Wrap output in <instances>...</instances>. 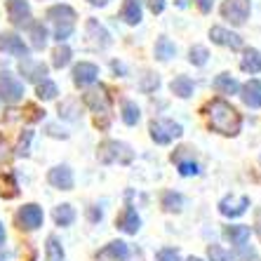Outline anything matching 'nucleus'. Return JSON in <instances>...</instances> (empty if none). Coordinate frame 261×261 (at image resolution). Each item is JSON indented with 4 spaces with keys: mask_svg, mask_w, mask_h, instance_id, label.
<instances>
[{
    "mask_svg": "<svg viewBox=\"0 0 261 261\" xmlns=\"http://www.w3.org/2000/svg\"><path fill=\"white\" fill-rule=\"evenodd\" d=\"M99 256H111V259H116V261H122V259H127V245L120 243V240H116V243H111L106 245V247L99 252Z\"/></svg>",
    "mask_w": 261,
    "mask_h": 261,
    "instance_id": "393cba45",
    "label": "nucleus"
},
{
    "mask_svg": "<svg viewBox=\"0 0 261 261\" xmlns=\"http://www.w3.org/2000/svg\"><path fill=\"white\" fill-rule=\"evenodd\" d=\"M68 61H71V49H68V45H61L55 49V55H52V66L55 68H64L68 66Z\"/></svg>",
    "mask_w": 261,
    "mask_h": 261,
    "instance_id": "7c9ffc66",
    "label": "nucleus"
},
{
    "mask_svg": "<svg viewBox=\"0 0 261 261\" xmlns=\"http://www.w3.org/2000/svg\"><path fill=\"white\" fill-rule=\"evenodd\" d=\"M83 101L90 106L94 113H97V125L101 129H106L111 125V94L106 92V87L99 85L97 90L85 92Z\"/></svg>",
    "mask_w": 261,
    "mask_h": 261,
    "instance_id": "7ed1b4c3",
    "label": "nucleus"
},
{
    "mask_svg": "<svg viewBox=\"0 0 261 261\" xmlns=\"http://www.w3.org/2000/svg\"><path fill=\"white\" fill-rule=\"evenodd\" d=\"M210 38H212V43L221 45V47H231V49L243 47V38L228 29H221V26H214V29L210 31Z\"/></svg>",
    "mask_w": 261,
    "mask_h": 261,
    "instance_id": "f8f14e48",
    "label": "nucleus"
},
{
    "mask_svg": "<svg viewBox=\"0 0 261 261\" xmlns=\"http://www.w3.org/2000/svg\"><path fill=\"white\" fill-rule=\"evenodd\" d=\"M212 85H214V90H217L219 94H238V90H240L238 80L231 78L228 73H221V75H217Z\"/></svg>",
    "mask_w": 261,
    "mask_h": 261,
    "instance_id": "412c9836",
    "label": "nucleus"
},
{
    "mask_svg": "<svg viewBox=\"0 0 261 261\" xmlns=\"http://www.w3.org/2000/svg\"><path fill=\"white\" fill-rule=\"evenodd\" d=\"M243 101L247 103L249 109H261V83L259 80H249L247 85L243 87Z\"/></svg>",
    "mask_w": 261,
    "mask_h": 261,
    "instance_id": "a211bd4d",
    "label": "nucleus"
},
{
    "mask_svg": "<svg viewBox=\"0 0 261 261\" xmlns=\"http://www.w3.org/2000/svg\"><path fill=\"white\" fill-rule=\"evenodd\" d=\"M139 226H141V219H139V214H137V210H134V207H125L120 219H118V228L129 233V236H134V233L139 231Z\"/></svg>",
    "mask_w": 261,
    "mask_h": 261,
    "instance_id": "dca6fc26",
    "label": "nucleus"
},
{
    "mask_svg": "<svg viewBox=\"0 0 261 261\" xmlns=\"http://www.w3.org/2000/svg\"><path fill=\"white\" fill-rule=\"evenodd\" d=\"M19 71H21V75H24L26 80H31V83H40V80H45V75H47V66H45L43 61H33V59H29V57H24V61L19 64Z\"/></svg>",
    "mask_w": 261,
    "mask_h": 261,
    "instance_id": "ddd939ff",
    "label": "nucleus"
},
{
    "mask_svg": "<svg viewBox=\"0 0 261 261\" xmlns=\"http://www.w3.org/2000/svg\"><path fill=\"white\" fill-rule=\"evenodd\" d=\"M3 243H5V226L0 224V245H3Z\"/></svg>",
    "mask_w": 261,
    "mask_h": 261,
    "instance_id": "a19ab883",
    "label": "nucleus"
},
{
    "mask_svg": "<svg viewBox=\"0 0 261 261\" xmlns=\"http://www.w3.org/2000/svg\"><path fill=\"white\" fill-rule=\"evenodd\" d=\"M186 261H200V259H195V256H191V259H186Z\"/></svg>",
    "mask_w": 261,
    "mask_h": 261,
    "instance_id": "79ce46f5",
    "label": "nucleus"
},
{
    "mask_svg": "<svg viewBox=\"0 0 261 261\" xmlns=\"http://www.w3.org/2000/svg\"><path fill=\"white\" fill-rule=\"evenodd\" d=\"M176 165H179V174H181V176H195L198 172H200V170H198V165L191 163V160H186V163H184V160H179Z\"/></svg>",
    "mask_w": 261,
    "mask_h": 261,
    "instance_id": "f704fd0d",
    "label": "nucleus"
},
{
    "mask_svg": "<svg viewBox=\"0 0 261 261\" xmlns=\"http://www.w3.org/2000/svg\"><path fill=\"white\" fill-rule=\"evenodd\" d=\"M249 10H252V3H249V0H224L221 17H224L226 21H231L233 26H243L249 17Z\"/></svg>",
    "mask_w": 261,
    "mask_h": 261,
    "instance_id": "423d86ee",
    "label": "nucleus"
},
{
    "mask_svg": "<svg viewBox=\"0 0 261 261\" xmlns=\"http://www.w3.org/2000/svg\"><path fill=\"white\" fill-rule=\"evenodd\" d=\"M146 5H148V10L153 14H160L165 10V0H146Z\"/></svg>",
    "mask_w": 261,
    "mask_h": 261,
    "instance_id": "e433bc0d",
    "label": "nucleus"
},
{
    "mask_svg": "<svg viewBox=\"0 0 261 261\" xmlns=\"http://www.w3.org/2000/svg\"><path fill=\"white\" fill-rule=\"evenodd\" d=\"M99 75V68L90 61H80L78 66L73 68V83L78 87H85V85H92Z\"/></svg>",
    "mask_w": 261,
    "mask_h": 261,
    "instance_id": "4468645a",
    "label": "nucleus"
},
{
    "mask_svg": "<svg viewBox=\"0 0 261 261\" xmlns=\"http://www.w3.org/2000/svg\"><path fill=\"white\" fill-rule=\"evenodd\" d=\"M122 19L125 24L137 26L141 21V0H125L122 5Z\"/></svg>",
    "mask_w": 261,
    "mask_h": 261,
    "instance_id": "aec40b11",
    "label": "nucleus"
},
{
    "mask_svg": "<svg viewBox=\"0 0 261 261\" xmlns=\"http://www.w3.org/2000/svg\"><path fill=\"white\" fill-rule=\"evenodd\" d=\"M207 256L210 261H236V256L231 252H226L224 247H219V245H210L207 247Z\"/></svg>",
    "mask_w": 261,
    "mask_h": 261,
    "instance_id": "72a5a7b5",
    "label": "nucleus"
},
{
    "mask_svg": "<svg viewBox=\"0 0 261 261\" xmlns=\"http://www.w3.org/2000/svg\"><path fill=\"white\" fill-rule=\"evenodd\" d=\"M240 68L245 73H261V52L259 49H247L240 61Z\"/></svg>",
    "mask_w": 261,
    "mask_h": 261,
    "instance_id": "4be33fe9",
    "label": "nucleus"
},
{
    "mask_svg": "<svg viewBox=\"0 0 261 261\" xmlns=\"http://www.w3.org/2000/svg\"><path fill=\"white\" fill-rule=\"evenodd\" d=\"M155 261H179V252L174 247H165L155 254Z\"/></svg>",
    "mask_w": 261,
    "mask_h": 261,
    "instance_id": "c9c22d12",
    "label": "nucleus"
},
{
    "mask_svg": "<svg viewBox=\"0 0 261 261\" xmlns=\"http://www.w3.org/2000/svg\"><path fill=\"white\" fill-rule=\"evenodd\" d=\"M55 221H57V226H71L75 221V210L71 205L55 207Z\"/></svg>",
    "mask_w": 261,
    "mask_h": 261,
    "instance_id": "bb28decb",
    "label": "nucleus"
},
{
    "mask_svg": "<svg viewBox=\"0 0 261 261\" xmlns=\"http://www.w3.org/2000/svg\"><path fill=\"white\" fill-rule=\"evenodd\" d=\"M181 134H184V127L174 120H153L151 122V139L160 146L179 139Z\"/></svg>",
    "mask_w": 261,
    "mask_h": 261,
    "instance_id": "39448f33",
    "label": "nucleus"
},
{
    "mask_svg": "<svg viewBox=\"0 0 261 261\" xmlns=\"http://www.w3.org/2000/svg\"><path fill=\"white\" fill-rule=\"evenodd\" d=\"M87 3H90V5H97V7H103L109 0H87Z\"/></svg>",
    "mask_w": 261,
    "mask_h": 261,
    "instance_id": "ea45409f",
    "label": "nucleus"
},
{
    "mask_svg": "<svg viewBox=\"0 0 261 261\" xmlns=\"http://www.w3.org/2000/svg\"><path fill=\"white\" fill-rule=\"evenodd\" d=\"M224 236L231 240L233 245L243 247L245 243L249 240V226H243V224H236V226H226L224 228Z\"/></svg>",
    "mask_w": 261,
    "mask_h": 261,
    "instance_id": "6ab92c4d",
    "label": "nucleus"
},
{
    "mask_svg": "<svg viewBox=\"0 0 261 261\" xmlns=\"http://www.w3.org/2000/svg\"><path fill=\"white\" fill-rule=\"evenodd\" d=\"M195 5L200 7V12H202V14H207L210 10H212V0H195Z\"/></svg>",
    "mask_w": 261,
    "mask_h": 261,
    "instance_id": "4c0bfd02",
    "label": "nucleus"
},
{
    "mask_svg": "<svg viewBox=\"0 0 261 261\" xmlns=\"http://www.w3.org/2000/svg\"><path fill=\"white\" fill-rule=\"evenodd\" d=\"M247 207H249V198L247 195H231V198H224V200L219 202V212L224 214V217H240V214L247 212Z\"/></svg>",
    "mask_w": 261,
    "mask_h": 261,
    "instance_id": "9b49d317",
    "label": "nucleus"
},
{
    "mask_svg": "<svg viewBox=\"0 0 261 261\" xmlns=\"http://www.w3.org/2000/svg\"><path fill=\"white\" fill-rule=\"evenodd\" d=\"M0 52H7L12 57H29V45L17 33H0Z\"/></svg>",
    "mask_w": 261,
    "mask_h": 261,
    "instance_id": "9d476101",
    "label": "nucleus"
},
{
    "mask_svg": "<svg viewBox=\"0 0 261 261\" xmlns=\"http://www.w3.org/2000/svg\"><path fill=\"white\" fill-rule=\"evenodd\" d=\"M181 205H184L181 195L174 193V191H167V193L163 195V207L167 212H181Z\"/></svg>",
    "mask_w": 261,
    "mask_h": 261,
    "instance_id": "2f4dec72",
    "label": "nucleus"
},
{
    "mask_svg": "<svg viewBox=\"0 0 261 261\" xmlns=\"http://www.w3.org/2000/svg\"><path fill=\"white\" fill-rule=\"evenodd\" d=\"M7 17L14 26L31 24V5L26 0H7Z\"/></svg>",
    "mask_w": 261,
    "mask_h": 261,
    "instance_id": "1a4fd4ad",
    "label": "nucleus"
},
{
    "mask_svg": "<svg viewBox=\"0 0 261 261\" xmlns=\"http://www.w3.org/2000/svg\"><path fill=\"white\" fill-rule=\"evenodd\" d=\"M87 36L92 38V43H94V47H99V49H103L106 45L111 43L109 31L103 29V26L99 24L97 19H87Z\"/></svg>",
    "mask_w": 261,
    "mask_h": 261,
    "instance_id": "f3484780",
    "label": "nucleus"
},
{
    "mask_svg": "<svg viewBox=\"0 0 261 261\" xmlns=\"http://www.w3.org/2000/svg\"><path fill=\"white\" fill-rule=\"evenodd\" d=\"M170 90L174 92L176 97H181V99H189L191 94H193V80H191V78H186V75H176V78L172 80Z\"/></svg>",
    "mask_w": 261,
    "mask_h": 261,
    "instance_id": "5701e85b",
    "label": "nucleus"
},
{
    "mask_svg": "<svg viewBox=\"0 0 261 261\" xmlns=\"http://www.w3.org/2000/svg\"><path fill=\"white\" fill-rule=\"evenodd\" d=\"M29 31H31V45H33V49H43L47 45V29L43 24H29Z\"/></svg>",
    "mask_w": 261,
    "mask_h": 261,
    "instance_id": "a878e982",
    "label": "nucleus"
},
{
    "mask_svg": "<svg viewBox=\"0 0 261 261\" xmlns=\"http://www.w3.org/2000/svg\"><path fill=\"white\" fill-rule=\"evenodd\" d=\"M43 219H45L43 210L31 202V205H24L17 212V226L19 228H26V231H36L38 226H43Z\"/></svg>",
    "mask_w": 261,
    "mask_h": 261,
    "instance_id": "6e6552de",
    "label": "nucleus"
},
{
    "mask_svg": "<svg viewBox=\"0 0 261 261\" xmlns=\"http://www.w3.org/2000/svg\"><path fill=\"white\" fill-rule=\"evenodd\" d=\"M254 231L259 233V238H261V207L256 210V214H254Z\"/></svg>",
    "mask_w": 261,
    "mask_h": 261,
    "instance_id": "58836bf2",
    "label": "nucleus"
},
{
    "mask_svg": "<svg viewBox=\"0 0 261 261\" xmlns=\"http://www.w3.org/2000/svg\"><path fill=\"white\" fill-rule=\"evenodd\" d=\"M205 118L210 129L224 134V137H236L243 127V118L233 109L228 101L224 99H212V101L205 106Z\"/></svg>",
    "mask_w": 261,
    "mask_h": 261,
    "instance_id": "f257e3e1",
    "label": "nucleus"
},
{
    "mask_svg": "<svg viewBox=\"0 0 261 261\" xmlns=\"http://www.w3.org/2000/svg\"><path fill=\"white\" fill-rule=\"evenodd\" d=\"M207 59H210V52H207V47H202V45H195V47H191L189 61L193 64V66H205Z\"/></svg>",
    "mask_w": 261,
    "mask_h": 261,
    "instance_id": "473e14b6",
    "label": "nucleus"
},
{
    "mask_svg": "<svg viewBox=\"0 0 261 261\" xmlns=\"http://www.w3.org/2000/svg\"><path fill=\"white\" fill-rule=\"evenodd\" d=\"M155 59H160V61H170L172 57L176 55V47H174V43H172L170 38H158V43H155Z\"/></svg>",
    "mask_w": 261,
    "mask_h": 261,
    "instance_id": "b1692460",
    "label": "nucleus"
},
{
    "mask_svg": "<svg viewBox=\"0 0 261 261\" xmlns=\"http://www.w3.org/2000/svg\"><path fill=\"white\" fill-rule=\"evenodd\" d=\"M47 19L55 24V38L64 43L75 29V10L71 5H55L47 10Z\"/></svg>",
    "mask_w": 261,
    "mask_h": 261,
    "instance_id": "f03ea898",
    "label": "nucleus"
},
{
    "mask_svg": "<svg viewBox=\"0 0 261 261\" xmlns=\"http://www.w3.org/2000/svg\"><path fill=\"white\" fill-rule=\"evenodd\" d=\"M141 118V111L134 101H122V122L125 125H137Z\"/></svg>",
    "mask_w": 261,
    "mask_h": 261,
    "instance_id": "cd10ccee",
    "label": "nucleus"
},
{
    "mask_svg": "<svg viewBox=\"0 0 261 261\" xmlns=\"http://www.w3.org/2000/svg\"><path fill=\"white\" fill-rule=\"evenodd\" d=\"M0 97L7 103H14L24 97V85L17 75H12L10 71H0Z\"/></svg>",
    "mask_w": 261,
    "mask_h": 261,
    "instance_id": "0eeeda50",
    "label": "nucleus"
},
{
    "mask_svg": "<svg viewBox=\"0 0 261 261\" xmlns=\"http://www.w3.org/2000/svg\"><path fill=\"white\" fill-rule=\"evenodd\" d=\"M47 181L52 184L55 189L71 191V189H73V172L68 170L66 165H61V167H55V170H49Z\"/></svg>",
    "mask_w": 261,
    "mask_h": 261,
    "instance_id": "2eb2a0df",
    "label": "nucleus"
},
{
    "mask_svg": "<svg viewBox=\"0 0 261 261\" xmlns=\"http://www.w3.org/2000/svg\"><path fill=\"white\" fill-rule=\"evenodd\" d=\"M0 261H3V256H0Z\"/></svg>",
    "mask_w": 261,
    "mask_h": 261,
    "instance_id": "37998d69",
    "label": "nucleus"
},
{
    "mask_svg": "<svg viewBox=\"0 0 261 261\" xmlns=\"http://www.w3.org/2000/svg\"><path fill=\"white\" fill-rule=\"evenodd\" d=\"M97 158H99V163H103V165H113V163L129 165L132 158H134V151L127 144H122V141L109 139V141H103V144L99 146Z\"/></svg>",
    "mask_w": 261,
    "mask_h": 261,
    "instance_id": "20e7f679",
    "label": "nucleus"
},
{
    "mask_svg": "<svg viewBox=\"0 0 261 261\" xmlns=\"http://www.w3.org/2000/svg\"><path fill=\"white\" fill-rule=\"evenodd\" d=\"M45 254H47V261H64V249H61V243L57 240V236H49L47 238Z\"/></svg>",
    "mask_w": 261,
    "mask_h": 261,
    "instance_id": "c85d7f7f",
    "label": "nucleus"
},
{
    "mask_svg": "<svg viewBox=\"0 0 261 261\" xmlns=\"http://www.w3.org/2000/svg\"><path fill=\"white\" fill-rule=\"evenodd\" d=\"M36 94H38V99H43V101H49V99H55L57 94H59V90H57V85L52 83V80H40L38 83V90H36Z\"/></svg>",
    "mask_w": 261,
    "mask_h": 261,
    "instance_id": "c756f323",
    "label": "nucleus"
}]
</instances>
